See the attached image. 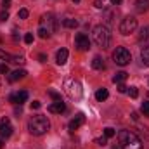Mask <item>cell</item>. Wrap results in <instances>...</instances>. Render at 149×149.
<instances>
[{"instance_id":"obj_1","label":"cell","mask_w":149,"mask_h":149,"mask_svg":"<svg viewBox=\"0 0 149 149\" xmlns=\"http://www.w3.org/2000/svg\"><path fill=\"white\" fill-rule=\"evenodd\" d=\"M118 149H142V142L134 132L121 130L118 134Z\"/></svg>"},{"instance_id":"obj_2","label":"cell","mask_w":149,"mask_h":149,"mask_svg":"<svg viewBox=\"0 0 149 149\" xmlns=\"http://www.w3.org/2000/svg\"><path fill=\"white\" fill-rule=\"evenodd\" d=\"M56 30H57V19L54 17V14H43L40 17V24H38V37L45 40Z\"/></svg>"},{"instance_id":"obj_3","label":"cell","mask_w":149,"mask_h":149,"mask_svg":"<svg viewBox=\"0 0 149 149\" xmlns=\"http://www.w3.org/2000/svg\"><path fill=\"white\" fill-rule=\"evenodd\" d=\"M92 40L95 42L97 47L108 49L109 43H111V31H109V28H108L106 24H97V26H94V30H92Z\"/></svg>"},{"instance_id":"obj_4","label":"cell","mask_w":149,"mask_h":149,"mask_svg":"<svg viewBox=\"0 0 149 149\" xmlns=\"http://www.w3.org/2000/svg\"><path fill=\"white\" fill-rule=\"evenodd\" d=\"M49 128H50V121L47 120V116L37 114V116L30 118V121H28V130L31 135H43Z\"/></svg>"},{"instance_id":"obj_5","label":"cell","mask_w":149,"mask_h":149,"mask_svg":"<svg viewBox=\"0 0 149 149\" xmlns=\"http://www.w3.org/2000/svg\"><path fill=\"white\" fill-rule=\"evenodd\" d=\"M64 90L66 94L71 97V99H80L83 95V88H81V83L74 78H68L64 80Z\"/></svg>"},{"instance_id":"obj_6","label":"cell","mask_w":149,"mask_h":149,"mask_svg":"<svg viewBox=\"0 0 149 149\" xmlns=\"http://www.w3.org/2000/svg\"><path fill=\"white\" fill-rule=\"evenodd\" d=\"M113 61L118 64V66H127L130 61H132V54L128 49L125 47H116V50L113 52Z\"/></svg>"},{"instance_id":"obj_7","label":"cell","mask_w":149,"mask_h":149,"mask_svg":"<svg viewBox=\"0 0 149 149\" xmlns=\"http://www.w3.org/2000/svg\"><path fill=\"white\" fill-rule=\"evenodd\" d=\"M135 28H137V19L134 16H127L120 24V33L121 35H130V33L135 31Z\"/></svg>"},{"instance_id":"obj_8","label":"cell","mask_w":149,"mask_h":149,"mask_svg":"<svg viewBox=\"0 0 149 149\" xmlns=\"http://www.w3.org/2000/svg\"><path fill=\"white\" fill-rule=\"evenodd\" d=\"M10 135H12V125H10V120H9V118H2V120H0V137L9 139Z\"/></svg>"},{"instance_id":"obj_9","label":"cell","mask_w":149,"mask_h":149,"mask_svg":"<svg viewBox=\"0 0 149 149\" xmlns=\"http://www.w3.org/2000/svg\"><path fill=\"white\" fill-rule=\"evenodd\" d=\"M74 47H76L78 50H88V47H90L88 37H87L85 33H78L76 38H74Z\"/></svg>"},{"instance_id":"obj_10","label":"cell","mask_w":149,"mask_h":149,"mask_svg":"<svg viewBox=\"0 0 149 149\" xmlns=\"http://www.w3.org/2000/svg\"><path fill=\"white\" fill-rule=\"evenodd\" d=\"M26 99H28V92L26 90H19L17 94H12L10 97H9V101L12 102V104H23V102H26Z\"/></svg>"},{"instance_id":"obj_11","label":"cell","mask_w":149,"mask_h":149,"mask_svg":"<svg viewBox=\"0 0 149 149\" xmlns=\"http://www.w3.org/2000/svg\"><path fill=\"white\" fill-rule=\"evenodd\" d=\"M83 123H85V116H83L81 113H78L73 120L70 121V130H73V132H74V130H78V128H80Z\"/></svg>"},{"instance_id":"obj_12","label":"cell","mask_w":149,"mask_h":149,"mask_svg":"<svg viewBox=\"0 0 149 149\" xmlns=\"http://www.w3.org/2000/svg\"><path fill=\"white\" fill-rule=\"evenodd\" d=\"M49 111L56 113V114H61V113L66 111V104H64L63 101H56V102H52V104L49 106Z\"/></svg>"},{"instance_id":"obj_13","label":"cell","mask_w":149,"mask_h":149,"mask_svg":"<svg viewBox=\"0 0 149 149\" xmlns=\"http://www.w3.org/2000/svg\"><path fill=\"white\" fill-rule=\"evenodd\" d=\"M139 43L144 45V47L149 45V26L141 28V31H139Z\"/></svg>"},{"instance_id":"obj_14","label":"cell","mask_w":149,"mask_h":149,"mask_svg":"<svg viewBox=\"0 0 149 149\" xmlns=\"http://www.w3.org/2000/svg\"><path fill=\"white\" fill-rule=\"evenodd\" d=\"M68 56H70L68 49H61V50H57V54H56V63L63 66V64L68 61Z\"/></svg>"},{"instance_id":"obj_15","label":"cell","mask_w":149,"mask_h":149,"mask_svg":"<svg viewBox=\"0 0 149 149\" xmlns=\"http://www.w3.org/2000/svg\"><path fill=\"white\" fill-rule=\"evenodd\" d=\"M135 9L137 12H148L149 10V0H135Z\"/></svg>"},{"instance_id":"obj_16","label":"cell","mask_w":149,"mask_h":149,"mask_svg":"<svg viewBox=\"0 0 149 149\" xmlns=\"http://www.w3.org/2000/svg\"><path fill=\"white\" fill-rule=\"evenodd\" d=\"M24 76H26L24 70H16V71H12V73L9 74V81H17V80H21Z\"/></svg>"},{"instance_id":"obj_17","label":"cell","mask_w":149,"mask_h":149,"mask_svg":"<svg viewBox=\"0 0 149 149\" xmlns=\"http://www.w3.org/2000/svg\"><path fill=\"white\" fill-rule=\"evenodd\" d=\"M104 66H106V64H104V59H102L101 56H95V57L92 59V68H94V70H104Z\"/></svg>"},{"instance_id":"obj_18","label":"cell","mask_w":149,"mask_h":149,"mask_svg":"<svg viewBox=\"0 0 149 149\" xmlns=\"http://www.w3.org/2000/svg\"><path fill=\"white\" fill-rule=\"evenodd\" d=\"M108 97H109L108 88H99V90L95 92V99H97V101H106Z\"/></svg>"},{"instance_id":"obj_19","label":"cell","mask_w":149,"mask_h":149,"mask_svg":"<svg viewBox=\"0 0 149 149\" xmlns=\"http://www.w3.org/2000/svg\"><path fill=\"white\" fill-rule=\"evenodd\" d=\"M141 61H142V64L149 66V45L141 50Z\"/></svg>"},{"instance_id":"obj_20","label":"cell","mask_w":149,"mask_h":149,"mask_svg":"<svg viewBox=\"0 0 149 149\" xmlns=\"http://www.w3.org/2000/svg\"><path fill=\"white\" fill-rule=\"evenodd\" d=\"M125 80H127V73L125 71H118V73L113 76V81L114 83H123Z\"/></svg>"},{"instance_id":"obj_21","label":"cell","mask_w":149,"mask_h":149,"mask_svg":"<svg viewBox=\"0 0 149 149\" xmlns=\"http://www.w3.org/2000/svg\"><path fill=\"white\" fill-rule=\"evenodd\" d=\"M63 24H64L66 28H71V30H73V28H76V26H78V21H76V19H73V17H66V19L63 21Z\"/></svg>"},{"instance_id":"obj_22","label":"cell","mask_w":149,"mask_h":149,"mask_svg":"<svg viewBox=\"0 0 149 149\" xmlns=\"http://www.w3.org/2000/svg\"><path fill=\"white\" fill-rule=\"evenodd\" d=\"M116 135V132H114V128H111V127H108V128H104V137H108V139H111V137H114Z\"/></svg>"},{"instance_id":"obj_23","label":"cell","mask_w":149,"mask_h":149,"mask_svg":"<svg viewBox=\"0 0 149 149\" xmlns=\"http://www.w3.org/2000/svg\"><path fill=\"white\" fill-rule=\"evenodd\" d=\"M28 14H30V12H28V9H19L17 17H19V19H26V17H28Z\"/></svg>"},{"instance_id":"obj_24","label":"cell","mask_w":149,"mask_h":149,"mask_svg":"<svg viewBox=\"0 0 149 149\" xmlns=\"http://www.w3.org/2000/svg\"><path fill=\"white\" fill-rule=\"evenodd\" d=\"M128 94H130V97H132V99H137V95H139L137 87H130V88H128Z\"/></svg>"},{"instance_id":"obj_25","label":"cell","mask_w":149,"mask_h":149,"mask_svg":"<svg viewBox=\"0 0 149 149\" xmlns=\"http://www.w3.org/2000/svg\"><path fill=\"white\" fill-rule=\"evenodd\" d=\"M49 95H50L54 101H63V99H61V94H59V92H56V90H49Z\"/></svg>"},{"instance_id":"obj_26","label":"cell","mask_w":149,"mask_h":149,"mask_svg":"<svg viewBox=\"0 0 149 149\" xmlns=\"http://www.w3.org/2000/svg\"><path fill=\"white\" fill-rule=\"evenodd\" d=\"M141 111L144 113V116H149V101L142 102V106H141Z\"/></svg>"},{"instance_id":"obj_27","label":"cell","mask_w":149,"mask_h":149,"mask_svg":"<svg viewBox=\"0 0 149 149\" xmlns=\"http://www.w3.org/2000/svg\"><path fill=\"white\" fill-rule=\"evenodd\" d=\"M12 63H16V64H23V63H24V57H23V56H14V57H12Z\"/></svg>"},{"instance_id":"obj_28","label":"cell","mask_w":149,"mask_h":149,"mask_svg":"<svg viewBox=\"0 0 149 149\" xmlns=\"http://www.w3.org/2000/svg\"><path fill=\"white\" fill-rule=\"evenodd\" d=\"M24 43H28V45L33 43V33H26L24 35Z\"/></svg>"},{"instance_id":"obj_29","label":"cell","mask_w":149,"mask_h":149,"mask_svg":"<svg viewBox=\"0 0 149 149\" xmlns=\"http://www.w3.org/2000/svg\"><path fill=\"white\" fill-rule=\"evenodd\" d=\"M12 57H14V56H10V54H7V52L0 50V59H9V61H12Z\"/></svg>"},{"instance_id":"obj_30","label":"cell","mask_w":149,"mask_h":149,"mask_svg":"<svg viewBox=\"0 0 149 149\" xmlns=\"http://www.w3.org/2000/svg\"><path fill=\"white\" fill-rule=\"evenodd\" d=\"M95 142H97L99 146H106V144H108V137H99Z\"/></svg>"},{"instance_id":"obj_31","label":"cell","mask_w":149,"mask_h":149,"mask_svg":"<svg viewBox=\"0 0 149 149\" xmlns=\"http://www.w3.org/2000/svg\"><path fill=\"white\" fill-rule=\"evenodd\" d=\"M9 19V12L7 10H2L0 12V21H7Z\"/></svg>"},{"instance_id":"obj_32","label":"cell","mask_w":149,"mask_h":149,"mask_svg":"<svg viewBox=\"0 0 149 149\" xmlns=\"http://www.w3.org/2000/svg\"><path fill=\"white\" fill-rule=\"evenodd\" d=\"M2 7H3V10H7L10 7V0H2Z\"/></svg>"},{"instance_id":"obj_33","label":"cell","mask_w":149,"mask_h":149,"mask_svg":"<svg viewBox=\"0 0 149 149\" xmlns=\"http://www.w3.org/2000/svg\"><path fill=\"white\" fill-rule=\"evenodd\" d=\"M0 73H9V66L7 64H0Z\"/></svg>"},{"instance_id":"obj_34","label":"cell","mask_w":149,"mask_h":149,"mask_svg":"<svg viewBox=\"0 0 149 149\" xmlns=\"http://www.w3.org/2000/svg\"><path fill=\"white\" fill-rule=\"evenodd\" d=\"M40 108H42V104H40L38 101H33V102H31V109H40Z\"/></svg>"},{"instance_id":"obj_35","label":"cell","mask_w":149,"mask_h":149,"mask_svg":"<svg viewBox=\"0 0 149 149\" xmlns=\"http://www.w3.org/2000/svg\"><path fill=\"white\" fill-rule=\"evenodd\" d=\"M118 92H121V94H125V92H127V87H125L123 83H118Z\"/></svg>"},{"instance_id":"obj_36","label":"cell","mask_w":149,"mask_h":149,"mask_svg":"<svg viewBox=\"0 0 149 149\" xmlns=\"http://www.w3.org/2000/svg\"><path fill=\"white\" fill-rule=\"evenodd\" d=\"M94 5H95L97 9H104V3H102L101 0H95V2H94Z\"/></svg>"},{"instance_id":"obj_37","label":"cell","mask_w":149,"mask_h":149,"mask_svg":"<svg viewBox=\"0 0 149 149\" xmlns=\"http://www.w3.org/2000/svg\"><path fill=\"white\" fill-rule=\"evenodd\" d=\"M38 61H40V63H45V61H47V56H45V54H40V56H38Z\"/></svg>"},{"instance_id":"obj_38","label":"cell","mask_w":149,"mask_h":149,"mask_svg":"<svg viewBox=\"0 0 149 149\" xmlns=\"http://www.w3.org/2000/svg\"><path fill=\"white\" fill-rule=\"evenodd\" d=\"M121 2H123V0H111V3H113V5H120Z\"/></svg>"},{"instance_id":"obj_39","label":"cell","mask_w":149,"mask_h":149,"mask_svg":"<svg viewBox=\"0 0 149 149\" xmlns=\"http://www.w3.org/2000/svg\"><path fill=\"white\" fill-rule=\"evenodd\" d=\"M71 2H74V3H78V2H80V0H71Z\"/></svg>"},{"instance_id":"obj_40","label":"cell","mask_w":149,"mask_h":149,"mask_svg":"<svg viewBox=\"0 0 149 149\" xmlns=\"http://www.w3.org/2000/svg\"><path fill=\"white\" fill-rule=\"evenodd\" d=\"M0 148H2V141H0Z\"/></svg>"}]
</instances>
